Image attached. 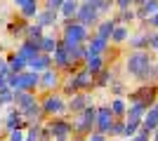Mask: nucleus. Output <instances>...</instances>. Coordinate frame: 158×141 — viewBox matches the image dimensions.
Masks as SVG:
<instances>
[{
    "mask_svg": "<svg viewBox=\"0 0 158 141\" xmlns=\"http://www.w3.org/2000/svg\"><path fill=\"white\" fill-rule=\"evenodd\" d=\"M106 136H113V139L125 136V120H113V125H111V129H109Z\"/></svg>",
    "mask_w": 158,
    "mask_h": 141,
    "instance_id": "nucleus-35",
    "label": "nucleus"
},
{
    "mask_svg": "<svg viewBox=\"0 0 158 141\" xmlns=\"http://www.w3.org/2000/svg\"><path fill=\"white\" fill-rule=\"evenodd\" d=\"M0 57H5V45L0 42Z\"/></svg>",
    "mask_w": 158,
    "mask_h": 141,
    "instance_id": "nucleus-48",
    "label": "nucleus"
},
{
    "mask_svg": "<svg viewBox=\"0 0 158 141\" xmlns=\"http://www.w3.org/2000/svg\"><path fill=\"white\" fill-rule=\"evenodd\" d=\"M2 115H5V108H0V125H2Z\"/></svg>",
    "mask_w": 158,
    "mask_h": 141,
    "instance_id": "nucleus-50",
    "label": "nucleus"
},
{
    "mask_svg": "<svg viewBox=\"0 0 158 141\" xmlns=\"http://www.w3.org/2000/svg\"><path fill=\"white\" fill-rule=\"evenodd\" d=\"M0 127L5 129V132H12V129H21V132H26L31 125L24 120V113H21L19 108L10 106L5 111V115H2V125H0Z\"/></svg>",
    "mask_w": 158,
    "mask_h": 141,
    "instance_id": "nucleus-8",
    "label": "nucleus"
},
{
    "mask_svg": "<svg viewBox=\"0 0 158 141\" xmlns=\"http://www.w3.org/2000/svg\"><path fill=\"white\" fill-rule=\"evenodd\" d=\"M109 45H111L109 40L97 38V35L92 33L90 38H87V42H85V49H87V54H102V57H104V54L109 52Z\"/></svg>",
    "mask_w": 158,
    "mask_h": 141,
    "instance_id": "nucleus-18",
    "label": "nucleus"
},
{
    "mask_svg": "<svg viewBox=\"0 0 158 141\" xmlns=\"http://www.w3.org/2000/svg\"><path fill=\"white\" fill-rule=\"evenodd\" d=\"M45 127L52 132V141H71L73 139V125H71V118H47L45 120Z\"/></svg>",
    "mask_w": 158,
    "mask_h": 141,
    "instance_id": "nucleus-5",
    "label": "nucleus"
},
{
    "mask_svg": "<svg viewBox=\"0 0 158 141\" xmlns=\"http://www.w3.org/2000/svg\"><path fill=\"white\" fill-rule=\"evenodd\" d=\"M158 12V0H146L142 7H137V19H146Z\"/></svg>",
    "mask_w": 158,
    "mask_h": 141,
    "instance_id": "nucleus-32",
    "label": "nucleus"
},
{
    "mask_svg": "<svg viewBox=\"0 0 158 141\" xmlns=\"http://www.w3.org/2000/svg\"><path fill=\"white\" fill-rule=\"evenodd\" d=\"M38 101V94H33V92H24V89H19V92H14V108H19L21 113L26 111L28 106H33Z\"/></svg>",
    "mask_w": 158,
    "mask_h": 141,
    "instance_id": "nucleus-19",
    "label": "nucleus"
},
{
    "mask_svg": "<svg viewBox=\"0 0 158 141\" xmlns=\"http://www.w3.org/2000/svg\"><path fill=\"white\" fill-rule=\"evenodd\" d=\"M153 54L149 49H142V52H130L125 57V73L132 75V78H137V80L144 82L146 73H149V68L153 66Z\"/></svg>",
    "mask_w": 158,
    "mask_h": 141,
    "instance_id": "nucleus-1",
    "label": "nucleus"
},
{
    "mask_svg": "<svg viewBox=\"0 0 158 141\" xmlns=\"http://www.w3.org/2000/svg\"><path fill=\"white\" fill-rule=\"evenodd\" d=\"M14 52L19 54V57H24L26 59V64L33 59V57H38L40 54V47H38V42H31V40H21L19 45H17V49Z\"/></svg>",
    "mask_w": 158,
    "mask_h": 141,
    "instance_id": "nucleus-20",
    "label": "nucleus"
},
{
    "mask_svg": "<svg viewBox=\"0 0 158 141\" xmlns=\"http://www.w3.org/2000/svg\"><path fill=\"white\" fill-rule=\"evenodd\" d=\"M127 101H139L146 108H151L158 101V85H139L137 89H132L127 94Z\"/></svg>",
    "mask_w": 158,
    "mask_h": 141,
    "instance_id": "nucleus-6",
    "label": "nucleus"
},
{
    "mask_svg": "<svg viewBox=\"0 0 158 141\" xmlns=\"http://www.w3.org/2000/svg\"><path fill=\"white\" fill-rule=\"evenodd\" d=\"M104 66H109V64H106V57H102V54H87L85 61H83V68L90 75H97Z\"/></svg>",
    "mask_w": 158,
    "mask_h": 141,
    "instance_id": "nucleus-17",
    "label": "nucleus"
},
{
    "mask_svg": "<svg viewBox=\"0 0 158 141\" xmlns=\"http://www.w3.org/2000/svg\"><path fill=\"white\" fill-rule=\"evenodd\" d=\"M57 45H59V38H57V35H50V33H45L43 38H40V42H38L40 52H43V54H50V57L54 54Z\"/></svg>",
    "mask_w": 158,
    "mask_h": 141,
    "instance_id": "nucleus-28",
    "label": "nucleus"
},
{
    "mask_svg": "<svg viewBox=\"0 0 158 141\" xmlns=\"http://www.w3.org/2000/svg\"><path fill=\"white\" fill-rule=\"evenodd\" d=\"M116 24H118V21H116V19H109V17H106V19H102L97 26H94V35H97V38L109 40V38H111V33H113V28H116Z\"/></svg>",
    "mask_w": 158,
    "mask_h": 141,
    "instance_id": "nucleus-26",
    "label": "nucleus"
},
{
    "mask_svg": "<svg viewBox=\"0 0 158 141\" xmlns=\"http://www.w3.org/2000/svg\"><path fill=\"white\" fill-rule=\"evenodd\" d=\"M14 12H19L21 17L26 21H33L35 17H38V12H40V2L38 0H31V2H26L24 7H19V10H14Z\"/></svg>",
    "mask_w": 158,
    "mask_h": 141,
    "instance_id": "nucleus-30",
    "label": "nucleus"
},
{
    "mask_svg": "<svg viewBox=\"0 0 158 141\" xmlns=\"http://www.w3.org/2000/svg\"><path fill=\"white\" fill-rule=\"evenodd\" d=\"M59 40L64 45H85L90 38V28H85L83 24H78L76 19H64L59 24Z\"/></svg>",
    "mask_w": 158,
    "mask_h": 141,
    "instance_id": "nucleus-2",
    "label": "nucleus"
},
{
    "mask_svg": "<svg viewBox=\"0 0 158 141\" xmlns=\"http://www.w3.org/2000/svg\"><path fill=\"white\" fill-rule=\"evenodd\" d=\"M132 52H142V49H149V31H142V33H130V40H127Z\"/></svg>",
    "mask_w": 158,
    "mask_h": 141,
    "instance_id": "nucleus-25",
    "label": "nucleus"
},
{
    "mask_svg": "<svg viewBox=\"0 0 158 141\" xmlns=\"http://www.w3.org/2000/svg\"><path fill=\"white\" fill-rule=\"evenodd\" d=\"M28 24H31V21H26L19 12H14L12 17L5 21V31H7L10 38H14V40L21 42L24 38H26V26H28Z\"/></svg>",
    "mask_w": 158,
    "mask_h": 141,
    "instance_id": "nucleus-9",
    "label": "nucleus"
},
{
    "mask_svg": "<svg viewBox=\"0 0 158 141\" xmlns=\"http://www.w3.org/2000/svg\"><path fill=\"white\" fill-rule=\"evenodd\" d=\"M92 101H90V94L87 92H76L71 96V99H66V115H78V113H83L87 106H90Z\"/></svg>",
    "mask_w": 158,
    "mask_h": 141,
    "instance_id": "nucleus-10",
    "label": "nucleus"
},
{
    "mask_svg": "<svg viewBox=\"0 0 158 141\" xmlns=\"http://www.w3.org/2000/svg\"><path fill=\"white\" fill-rule=\"evenodd\" d=\"M38 99H40V106H43L45 118H61V115H66V99L59 92L40 94Z\"/></svg>",
    "mask_w": 158,
    "mask_h": 141,
    "instance_id": "nucleus-4",
    "label": "nucleus"
},
{
    "mask_svg": "<svg viewBox=\"0 0 158 141\" xmlns=\"http://www.w3.org/2000/svg\"><path fill=\"white\" fill-rule=\"evenodd\" d=\"M0 75H10V66H7L5 57H0Z\"/></svg>",
    "mask_w": 158,
    "mask_h": 141,
    "instance_id": "nucleus-44",
    "label": "nucleus"
},
{
    "mask_svg": "<svg viewBox=\"0 0 158 141\" xmlns=\"http://www.w3.org/2000/svg\"><path fill=\"white\" fill-rule=\"evenodd\" d=\"M116 21L123 24V26H130L132 21H137V12H135V7H130V10H120L118 17H116Z\"/></svg>",
    "mask_w": 158,
    "mask_h": 141,
    "instance_id": "nucleus-33",
    "label": "nucleus"
},
{
    "mask_svg": "<svg viewBox=\"0 0 158 141\" xmlns=\"http://www.w3.org/2000/svg\"><path fill=\"white\" fill-rule=\"evenodd\" d=\"M64 0H40V7L43 10H50V12H59Z\"/></svg>",
    "mask_w": 158,
    "mask_h": 141,
    "instance_id": "nucleus-37",
    "label": "nucleus"
},
{
    "mask_svg": "<svg viewBox=\"0 0 158 141\" xmlns=\"http://www.w3.org/2000/svg\"><path fill=\"white\" fill-rule=\"evenodd\" d=\"M111 141H118V139H111Z\"/></svg>",
    "mask_w": 158,
    "mask_h": 141,
    "instance_id": "nucleus-51",
    "label": "nucleus"
},
{
    "mask_svg": "<svg viewBox=\"0 0 158 141\" xmlns=\"http://www.w3.org/2000/svg\"><path fill=\"white\" fill-rule=\"evenodd\" d=\"M7 87V75H0V89Z\"/></svg>",
    "mask_w": 158,
    "mask_h": 141,
    "instance_id": "nucleus-46",
    "label": "nucleus"
},
{
    "mask_svg": "<svg viewBox=\"0 0 158 141\" xmlns=\"http://www.w3.org/2000/svg\"><path fill=\"white\" fill-rule=\"evenodd\" d=\"M144 24L149 26V31H158V12H156V14H151V17H146Z\"/></svg>",
    "mask_w": 158,
    "mask_h": 141,
    "instance_id": "nucleus-40",
    "label": "nucleus"
},
{
    "mask_svg": "<svg viewBox=\"0 0 158 141\" xmlns=\"http://www.w3.org/2000/svg\"><path fill=\"white\" fill-rule=\"evenodd\" d=\"M113 80H116V75H113V66H104L97 75H94V89H104V87H109Z\"/></svg>",
    "mask_w": 158,
    "mask_h": 141,
    "instance_id": "nucleus-23",
    "label": "nucleus"
},
{
    "mask_svg": "<svg viewBox=\"0 0 158 141\" xmlns=\"http://www.w3.org/2000/svg\"><path fill=\"white\" fill-rule=\"evenodd\" d=\"M35 24H40V26L45 28H59V24H61V17H59V12H50V10H43L40 7V12H38V17H35Z\"/></svg>",
    "mask_w": 158,
    "mask_h": 141,
    "instance_id": "nucleus-14",
    "label": "nucleus"
},
{
    "mask_svg": "<svg viewBox=\"0 0 158 141\" xmlns=\"http://www.w3.org/2000/svg\"><path fill=\"white\" fill-rule=\"evenodd\" d=\"M113 5L118 7V12H120V10H130V7H135V5H132V0H113Z\"/></svg>",
    "mask_w": 158,
    "mask_h": 141,
    "instance_id": "nucleus-42",
    "label": "nucleus"
},
{
    "mask_svg": "<svg viewBox=\"0 0 158 141\" xmlns=\"http://www.w3.org/2000/svg\"><path fill=\"white\" fill-rule=\"evenodd\" d=\"M139 127H142V122H132V120H125V139L135 136V134L139 132Z\"/></svg>",
    "mask_w": 158,
    "mask_h": 141,
    "instance_id": "nucleus-38",
    "label": "nucleus"
},
{
    "mask_svg": "<svg viewBox=\"0 0 158 141\" xmlns=\"http://www.w3.org/2000/svg\"><path fill=\"white\" fill-rule=\"evenodd\" d=\"M76 21L78 24H83L85 28H94L102 21V17H99L97 12H94L90 5H85V2H80V7H78V14H76Z\"/></svg>",
    "mask_w": 158,
    "mask_h": 141,
    "instance_id": "nucleus-13",
    "label": "nucleus"
},
{
    "mask_svg": "<svg viewBox=\"0 0 158 141\" xmlns=\"http://www.w3.org/2000/svg\"><path fill=\"white\" fill-rule=\"evenodd\" d=\"M109 92H111V96H123V94L127 92V87H125V82H123V80L116 78V80L109 85Z\"/></svg>",
    "mask_w": 158,
    "mask_h": 141,
    "instance_id": "nucleus-36",
    "label": "nucleus"
},
{
    "mask_svg": "<svg viewBox=\"0 0 158 141\" xmlns=\"http://www.w3.org/2000/svg\"><path fill=\"white\" fill-rule=\"evenodd\" d=\"M109 108L116 120H125V113H127V99L125 96H111L109 101Z\"/></svg>",
    "mask_w": 158,
    "mask_h": 141,
    "instance_id": "nucleus-21",
    "label": "nucleus"
},
{
    "mask_svg": "<svg viewBox=\"0 0 158 141\" xmlns=\"http://www.w3.org/2000/svg\"><path fill=\"white\" fill-rule=\"evenodd\" d=\"M45 35V28L40 26V24H35V21H31L26 26V38L24 40H31V42H40V38Z\"/></svg>",
    "mask_w": 158,
    "mask_h": 141,
    "instance_id": "nucleus-31",
    "label": "nucleus"
},
{
    "mask_svg": "<svg viewBox=\"0 0 158 141\" xmlns=\"http://www.w3.org/2000/svg\"><path fill=\"white\" fill-rule=\"evenodd\" d=\"M26 2H31V0H12V10H19V7H24ZM40 2V0H38Z\"/></svg>",
    "mask_w": 158,
    "mask_h": 141,
    "instance_id": "nucleus-45",
    "label": "nucleus"
},
{
    "mask_svg": "<svg viewBox=\"0 0 158 141\" xmlns=\"http://www.w3.org/2000/svg\"><path fill=\"white\" fill-rule=\"evenodd\" d=\"M87 141H109V136H106V134H102V132H97V129H94L92 134L87 136Z\"/></svg>",
    "mask_w": 158,
    "mask_h": 141,
    "instance_id": "nucleus-43",
    "label": "nucleus"
},
{
    "mask_svg": "<svg viewBox=\"0 0 158 141\" xmlns=\"http://www.w3.org/2000/svg\"><path fill=\"white\" fill-rule=\"evenodd\" d=\"M151 141H158V129H156V132L151 134Z\"/></svg>",
    "mask_w": 158,
    "mask_h": 141,
    "instance_id": "nucleus-49",
    "label": "nucleus"
},
{
    "mask_svg": "<svg viewBox=\"0 0 158 141\" xmlns=\"http://www.w3.org/2000/svg\"><path fill=\"white\" fill-rule=\"evenodd\" d=\"M47 68H52V57L50 54H43L40 52L38 57H33L31 61L26 64V71H33V73H43V71H47Z\"/></svg>",
    "mask_w": 158,
    "mask_h": 141,
    "instance_id": "nucleus-16",
    "label": "nucleus"
},
{
    "mask_svg": "<svg viewBox=\"0 0 158 141\" xmlns=\"http://www.w3.org/2000/svg\"><path fill=\"white\" fill-rule=\"evenodd\" d=\"M69 78H71V82L76 85L78 92H87L90 94L94 89V75H90L85 68H78V71H76L73 75H69Z\"/></svg>",
    "mask_w": 158,
    "mask_h": 141,
    "instance_id": "nucleus-11",
    "label": "nucleus"
},
{
    "mask_svg": "<svg viewBox=\"0 0 158 141\" xmlns=\"http://www.w3.org/2000/svg\"><path fill=\"white\" fill-rule=\"evenodd\" d=\"M71 125H73V136H90L94 132V125H97V106L90 104L83 113L73 115Z\"/></svg>",
    "mask_w": 158,
    "mask_h": 141,
    "instance_id": "nucleus-3",
    "label": "nucleus"
},
{
    "mask_svg": "<svg viewBox=\"0 0 158 141\" xmlns=\"http://www.w3.org/2000/svg\"><path fill=\"white\" fill-rule=\"evenodd\" d=\"M78 7H80V0H64V5H61V10H59L61 21H64V19H76Z\"/></svg>",
    "mask_w": 158,
    "mask_h": 141,
    "instance_id": "nucleus-29",
    "label": "nucleus"
},
{
    "mask_svg": "<svg viewBox=\"0 0 158 141\" xmlns=\"http://www.w3.org/2000/svg\"><path fill=\"white\" fill-rule=\"evenodd\" d=\"M127 40H130V26L116 24V28H113V33H111V38H109V42H111L113 47H120V45H125Z\"/></svg>",
    "mask_w": 158,
    "mask_h": 141,
    "instance_id": "nucleus-24",
    "label": "nucleus"
},
{
    "mask_svg": "<svg viewBox=\"0 0 158 141\" xmlns=\"http://www.w3.org/2000/svg\"><path fill=\"white\" fill-rule=\"evenodd\" d=\"M113 113L111 108H109V104H102V106H97V125H94V129L97 132H102V134H109V129H111L113 125Z\"/></svg>",
    "mask_w": 158,
    "mask_h": 141,
    "instance_id": "nucleus-12",
    "label": "nucleus"
},
{
    "mask_svg": "<svg viewBox=\"0 0 158 141\" xmlns=\"http://www.w3.org/2000/svg\"><path fill=\"white\" fill-rule=\"evenodd\" d=\"M7 66H10V73H24L26 71V59L19 57L17 52H7Z\"/></svg>",
    "mask_w": 158,
    "mask_h": 141,
    "instance_id": "nucleus-27",
    "label": "nucleus"
},
{
    "mask_svg": "<svg viewBox=\"0 0 158 141\" xmlns=\"http://www.w3.org/2000/svg\"><path fill=\"white\" fill-rule=\"evenodd\" d=\"M69 64H71L69 49H66V47L61 45V40H59V45H57V49H54V54H52V68H57V71L64 75V71L69 68Z\"/></svg>",
    "mask_w": 158,
    "mask_h": 141,
    "instance_id": "nucleus-15",
    "label": "nucleus"
},
{
    "mask_svg": "<svg viewBox=\"0 0 158 141\" xmlns=\"http://www.w3.org/2000/svg\"><path fill=\"white\" fill-rule=\"evenodd\" d=\"M61 80H64V75H61L57 68H47V71H43V73H40L38 96H40V94H47V92H59Z\"/></svg>",
    "mask_w": 158,
    "mask_h": 141,
    "instance_id": "nucleus-7",
    "label": "nucleus"
},
{
    "mask_svg": "<svg viewBox=\"0 0 158 141\" xmlns=\"http://www.w3.org/2000/svg\"><path fill=\"white\" fill-rule=\"evenodd\" d=\"M26 132H21V129H12V132H7V141H24Z\"/></svg>",
    "mask_w": 158,
    "mask_h": 141,
    "instance_id": "nucleus-39",
    "label": "nucleus"
},
{
    "mask_svg": "<svg viewBox=\"0 0 158 141\" xmlns=\"http://www.w3.org/2000/svg\"><path fill=\"white\" fill-rule=\"evenodd\" d=\"M146 115V106L139 104V101H127V113H125V120L132 122H142Z\"/></svg>",
    "mask_w": 158,
    "mask_h": 141,
    "instance_id": "nucleus-22",
    "label": "nucleus"
},
{
    "mask_svg": "<svg viewBox=\"0 0 158 141\" xmlns=\"http://www.w3.org/2000/svg\"><path fill=\"white\" fill-rule=\"evenodd\" d=\"M40 139H43V125H31V127L26 129L24 141H40Z\"/></svg>",
    "mask_w": 158,
    "mask_h": 141,
    "instance_id": "nucleus-34",
    "label": "nucleus"
},
{
    "mask_svg": "<svg viewBox=\"0 0 158 141\" xmlns=\"http://www.w3.org/2000/svg\"><path fill=\"white\" fill-rule=\"evenodd\" d=\"M144 2H146V0H132V5H135V7H142Z\"/></svg>",
    "mask_w": 158,
    "mask_h": 141,
    "instance_id": "nucleus-47",
    "label": "nucleus"
},
{
    "mask_svg": "<svg viewBox=\"0 0 158 141\" xmlns=\"http://www.w3.org/2000/svg\"><path fill=\"white\" fill-rule=\"evenodd\" d=\"M127 141H151V134H146L144 129H139L137 134H135V136H130Z\"/></svg>",
    "mask_w": 158,
    "mask_h": 141,
    "instance_id": "nucleus-41",
    "label": "nucleus"
}]
</instances>
